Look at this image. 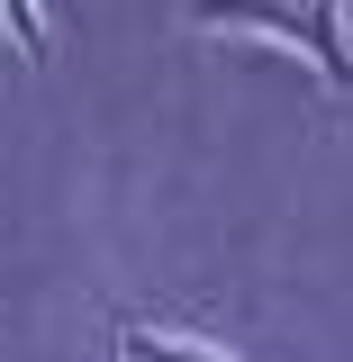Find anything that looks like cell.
Returning a JSON list of instances; mask_svg holds the SVG:
<instances>
[{
  "label": "cell",
  "mask_w": 353,
  "mask_h": 362,
  "mask_svg": "<svg viewBox=\"0 0 353 362\" xmlns=\"http://www.w3.org/2000/svg\"><path fill=\"white\" fill-rule=\"evenodd\" d=\"M181 18L209 37H272L308 54L326 90H353V0H181Z\"/></svg>",
  "instance_id": "cell-1"
},
{
  "label": "cell",
  "mask_w": 353,
  "mask_h": 362,
  "mask_svg": "<svg viewBox=\"0 0 353 362\" xmlns=\"http://www.w3.org/2000/svg\"><path fill=\"white\" fill-rule=\"evenodd\" d=\"M118 362H236L199 335H173V326H118Z\"/></svg>",
  "instance_id": "cell-2"
},
{
  "label": "cell",
  "mask_w": 353,
  "mask_h": 362,
  "mask_svg": "<svg viewBox=\"0 0 353 362\" xmlns=\"http://www.w3.org/2000/svg\"><path fill=\"white\" fill-rule=\"evenodd\" d=\"M0 37L18 45L28 64H45V45H54V28H45V0H0Z\"/></svg>",
  "instance_id": "cell-3"
}]
</instances>
